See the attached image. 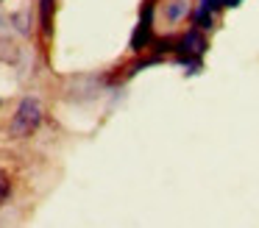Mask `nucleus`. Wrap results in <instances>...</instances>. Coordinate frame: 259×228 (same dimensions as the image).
<instances>
[{"label":"nucleus","mask_w":259,"mask_h":228,"mask_svg":"<svg viewBox=\"0 0 259 228\" xmlns=\"http://www.w3.org/2000/svg\"><path fill=\"white\" fill-rule=\"evenodd\" d=\"M173 50L187 61V64H192V61H195L198 56H201L203 50H206V36H203L201 28H190V31H187L184 36H181L179 42H176V48H173Z\"/></svg>","instance_id":"2"},{"label":"nucleus","mask_w":259,"mask_h":228,"mask_svg":"<svg viewBox=\"0 0 259 228\" xmlns=\"http://www.w3.org/2000/svg\"><path fill=\"white\" fill-rule=\"evenodd\" d=\"M190 11H192V6L187 3V0H167V6H164V17H167V22H181Z\"/></svg>","instance_id":"3"},{"label":"nucleus","mask_w":259,"mask_h":228,"mask_svg":"<svg viewBox=\"0 0 259 228\" xmlns=\"http://www.w3.org/2000/svg\"><path fill=\"white\" fill-rule=\"evenodd\" d=\"M9 189H12V184H9V175L0 170V200H6V198H9Z\"/></svg>","instance_id":"5"},{"label":"nucleus","mask_w":259,"mask_h":228,"mask_svg":"<svg viewBox=\"0 0 259 228\" xmlns=\"http://www.w3.org/2000/svg\"><path fill=\"white\" fill-rule=\"evenodd\" d=\"M51 17H53V0H39V22L42 31H51Z\"/></svg>","instance_id":"4"},{"label":"nucleus","mask_w":259,"mask_h":228,"mask_svg":"<svg viewBox=\"0 0 259 228\" xmlns=\"http://www.w3.org/2000/svg\"><path fill=\"white\" fill-rule=\"evenodd\" d=\"M39 122H42V103L36 98H25V100H20L9 131H12V136L25 139L39 128Z\"/></svg>","instance_id":"1"},{"label":"nucleus","mask_w":259,"mask_h":228,"mask_svg":"<svg viewBox=\"0 0 259 228\" xmlns=\"http://www.w3.org/2000/svg\"><path fill=\"white\" fill-rule=\"evenodd\" d=\"M237 3H240V0H223V6H226V9H231V6H237Z\"/></svg>","instance_id":"6"}]
</instances>
